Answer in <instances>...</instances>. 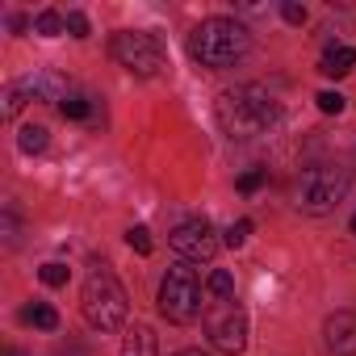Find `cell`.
I'll return each instance as SVG.
<instances>
[{"label": "cell", "mask_w": 356, "mask_h": 356, "mask_svg": "<svg viewBox=\"0 0 356 356\" xmlns=\"http://www.w3.org/2000/svg\"><path fill=\"white\" fill-rule=\"evenodd\" d=\"M214 118H218L222 134L248 143V138H260V134L277 122V101H273L260 84L227 88V92L214 101Z\"/></svg>", "instance_id": "obj_1"}, {"label": "cell", "mask_w": 356, "mask_h": 356, "mask_svg": "<svg viewBox=\"0 0 356 356\" xmlns=\"http://www.w3.org/2000/svg\"><path fill=\"white\" fill-rule=\"evenodd\" d=\"M248 51H252V34L239 22H231V17H210V22H202L189 34V55L202 67H210V72L235 67Z\"/></svg>", "instance_id": "obj_2"}, {"label": "cell", "mask_w": 356, "mask_h": 356, "mask_svg": "<svg viewBox=\"0 0 356 356\" xmlns=\"http://www.w3.org/2000/svg\"><path fill=\"white\" fill-rule=\"evenodd\" d=\"M352 189V176L339 163H310L293 181V206L306 214H331Z\"/></svg>", "instance_id": "obj_3"}, {"label": "cell", "mask_w": 356, "mask_h": 356, "mask_svg": "<svg viewBox=\"0 0 356 356\" xmlns=\"http://www.w3.org/2000/svg\"><path fill=\"white\" fill-rule=\"evenodd\" d=\"M80 310H84V318H88V327H92V331H118V327L126 323L130 298H126L122 281H118L109 268H97V273L84 281Z\"/></svg>", "instance_id": "obj_4"}, {"label": "cell", "mask_w": 356, "mask_h": 356, "mask_svg": "<svg viewBox=\"0 0 356 356\" xmlns=\"http://www.w3.org/2000/svg\"><path fill=\"white\" fill-rule=\"evenodd\" d=\"M159 314L168 323H193L197 314H206V293H202V281L189 264H176L168 268V277L159 281V298H155Z\"/></svg>", "instance_id": "obj_5"}, {"label": "cell", "mask_w": 356, "mask_h": 356, "mask_svg": "<svg viewBox=\"0 0 356 356\" xmlns=\"http://www.w3.org/2000/svg\"><path fill=\"white\" fill-rule=\"evenodd\" d=\"M202 323H206V335H210V343H214L218 352L239 356V352L248 348V314L239 310L235 298H206Z\"/></svg>", "instance_id": "obj_6"}, {"label": "cell", "mask_w": 356, "mask_h": 356, "mask_svg": "<svg viewBox=\"0 0 356 356\" xmlns=\"http://www.w3.org/2000/svg\"><path fill=\"white\" fill-rule=\"evenodd\" d=\"M109 55H113L130 76H143V80H151V76H159V72L168 67V55H163L159 38H155V34H143V30H122V34H113Z\"/></svg>", "instance_id": "obj_7"}, {"label": "cell", "mask_w": 356, "mask_h": 356, "mask_svg": "<svg viewBox=\"0 0 356 356\" xmlns=\"http://www.w3.org/2000/svg\"><path fill=\"white\" fill-rule=\"evenodd\" d=\"M172 252L181 256L185 264H202V260H214L218 252V235L206 218H189L172 231Z\"/></svg>", "instance_id": "obj_8"}, {"label": "cell", "mask_w": 356, "mask_h": 356, "mask_svg": "<svg viewBox=\"0 0 356 356\" xmlns=\"http://www.w3.org/2000/svg\"><path fill=\"white\" fill-rule=\"evenodd\" d=\"M323 339H327V352H335V356H356V314H352V310H335V314L323 323Z\"/></svg>", "instance_id": "obj_9"}, {"label": "cell", "mask_w": 356, "mask_h": 356, "mask_svg": "<svg viewBox=\"0 0 356 356\" xmlns=\"http://www.w3.org/2000/svg\"><path fill=\"white\" fill-rule=\"evenodd\" d=\"M17 88H22L26 97H42V101H63V97L72 92V84H67L63 76H55V72H34V76L17 80Z\"/></svg>", "instance_id": "obj_10"}, {"label": "cell", "mask_w": 356, "mask_h": 356, "mask_svg": "<svg viewBox=\"0 0 356 356\" xmlns=\"http://www.w3.org/2000/svg\"><path fill=\"white\" fill-rule=\"evenodd\" d=\"M122 356H159V343H155V331L147 323H134L122 339Z\"/></svg>", "instance_id": "obj_11"}, {"label": "cell", "mask_w": 356, "mask_h": 356, "mask_svg": "<svg viewBox=\"0 0 356 356\" xmlns=\"http://www.w3.org/2000/svg\"><path fill=\"white\" fill-rule=\"evenodd\" d=\"M59 113H63V118H72V122H97V118H101V113H97V97L76 92V88L59 101Z\"/></svg>", "instance_id": "obj_12"}, {"label": "cell", "mask_w": 356, "mask_h": 356, "mask_svg": "<svg viewBox=\"0 0 356 356\" xmlns=\"http://www.w3.org/2000/svg\"><path fill=\"white\" fill-rule=\"evenodd\" d=\"M352 67H356V51H352V47H331V51L323 55V63H318V72L331 76V80H343Z\"/></svg>", "instance_id": "obj_13"}, {"label": "cell", "mask_w": 356, "mask_h": 356, "mask_svg": "<svg viewBox=\"0 0 356 356\" xmlns=\"http://www.w3.org/2000/svg\"><path fill=\"white\" fill-rule=\"evenodd\" d=\"M22 323H30V327H38V331H55V327H59V314H55V306L34 302V306L22 310Z\"/></svg>", "instance_id": "obj_14"}, {"label": "cell", "mask_w": 356, "mask_h": 356, "mask_svg": "<svg viewBox=\"0 0 356 356\" xmlns=\"http://www.w3.org/2000/svg\"><path fill=\"white\" fill-rule=\"evenodd\" d=\"M206 298H235V277L227 268H214L206 281Z\"/></svg>", "instance_id": "obj_15"}, {"label": "cell", "mask_w": 356, "mask_h": 356, "mask_svg": "<svg viewBox=\"0 0 356 356\" xmlns=\"http://www.w3.org/2000/svg\"><path fill=\"white\" fill-rule=\"evenodd\" d=\"M67 30V17H59V13H38V22H34V34H42V38H59Z\"/></svg>", "instance_id": "obj_16"}, {"label": "cell", "mask_w": 356, "mask_h": 356, "mask_svg": "<svg viewBox=\"0 0 356 356\" xmlns=\"http://www.w3.org/2000/svg\"><path fill=\"white\" fill-rule=\"evenodd\" d=\"M17 147H22L26 155H38V151L47 147V126H22V138H17Z\"/></svg>", "instance_id": "obj_17"}, {"label": "cell", "mask_w": 356, "mask_h": 356, "mask_svg": "<svg viewBox=\"0 0 356 356\" xmlns=\"http://www.w3.org/2000/svg\"><path fill=\"white\" fill-rule=\"evenodd\" d=\"M126 243H130L138 256H151V231H147V227H130V231H126Z\"/></svg>", "instance_id": "obj_18"}, {"label": "cell", "mask_w": 356, "mask_h": 356, "mask_svg": "<svg viewBox=\"0 0 356 356\" xmlns=\"http://www.w3.org/2000/svg\"><path fill=\"white\" fill-rule=\"evenodd\" d=\"M248 235H252V222H248V218H239V222H231V231H227V239H222V243H227V248H243V243H248Z\"/></svg>", "instance_id": "obj_19"}, {"label": "cell", "mask_w": 356, "mask_h": 356, "mask_svg": "<svg viewBox=\"0 0 356 356\" xmlns=\"http://www.w3.org/2000/svg\"><path fill=\"white\" fill-rule=\"evenodd\" d=\"M42 285H51V289H59V285H67V264H42Z\"/></svg>", "instance_id": "obj_20"}, {"label": "cell", "mask_w": 356, "mask_h": 356, "mask_svg": "<svg viewBox=\"0 0 356 356\" xmlns=\"http://www.w3.org/2000/svg\"><path fill=\"white\" fill-rule=\"evenodd\" d=\"M22 105H26V92H22V88L13 84V88L5 92V122H13V118L22 113Z\"/></svg>", "instance_id": "obj_21"}, {"label": "cell", "mask_w": 356, "mask_h": 356, "mask_svg": "<svg viewBox=\"0 0 356 356\" xmlns=\"http://www.w3.org/2000/svg\"><path fill=\"white\" fill-rule=\"evenodd\" d=\"M281 17L289 22V26H306V5H298V0H285V5H281Z\"/></svg>", "instance_id": "obj_22"}, {"label": "cell", "mask_w": 356, "mask_h": 356, "mask_svg": "<svg viewBox=\"0 0 356 356\" xmlns=\"http://www.w3.org/2000/svg\"><path fill=\"white\" fill-rule=\"evenodd\" d=\"M260 185H264V168H252V172L239 176V193H256Z\"/></svg>", "instance_id": "obj_23"}, {"label": "cell", "mask_w": 356, "mask_h": 356, "mask_svg": "<svg viewBox=\"0 0 356 356\" xmlns=\"http://www.w3.org/2000/svg\"><path fill=\"white\" fill-rule=\"evenodd\" d=\"M314 101H318V109H323V113H343V97H339V92H331V88H327V92H318Z\"/></svg>", "instance_id": "obj_24"}, {"label": "cell", "mask_w": 356, "mask_h": 356, "mask_svg": "<svg viewBox=\"0 0 356 356\" xmlns=\"http://www.w3.org/2000/svg\"><path fill=\"white\" fill-rule=\"evenodd\" d=\"M67 34L72 38H88V17L84 13H67Z\"/></svg>", "instance_id": "obj_25"}, {"label": "cell", "mask_w": 356, "mask_h": 356, "mask_svg": "<svg viewBox=\"0 0 356 356\" xmlns=\"http://www.w3.org/2000/svg\"><path fill=\"white\" fill-rule=\"evenodd\" d=\"M5 243H9V248L17 243V218H13L9 210H5Z\"/></svg>", "instance_id": "obj_26"}, {"label": "cell", "mask_w": 356, "mask_h": 356, "mask_svg": "<svg viewBox=\"0 0 356 356\" xmlns=\"http://www.w3.org/2000/svg\"><path fill=\"white\" fill-rule=\"evenodd\" d=\"M176 356H206V352H197V348H185V352H176Z\"/></svg>", "instance_id": "obj_27"}, {"label": "cell", "mask_w": 356, "mask_h": 356, "mask_svg": "<svg viewBox=\"0 0 356 356\" xmlns=\"http://www.w3.org/2000/svg\"><path fill=\"white\" fill-rule=\"evenodd\" d=\"M352 235H356V214H352Z\"/></svg>", "instance_id": "obj_28"}]
</instances>
